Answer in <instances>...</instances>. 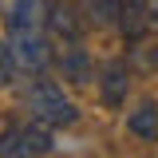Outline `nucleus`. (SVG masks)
Wrapping results in <instances>:
<instances>
[{"label":"nucleus","mask_w":158,"mask_h":158,"mask_svg":"<svg viewBox=\"0 0 158 158\" xmlns=\"http://www.w3.org/2000/svg\"><path fill=\"white\" fill-rule=\"evenodd\" d=\"M52 24H48V0H12L8 4V44L16 52L24 71H44L52 59Z\"/></svg>","instance_id":"f257e3e1"},{"label":"nucleus","mask_w":158,"mask_h":158,"mask_svg":"<svg viewBox=\"0 0 158 158\" xmlns=\"http://www.w3.org/2000/svg\"><path fill=\"white\" fill-rule=\"evenodd\" d=\"M28 111H32V118L48 123V127H71L79 118L71 95L59 87L56 79H32V87H28Z\"/></svg>","instance_id":"f03ea898"},{"label":"nucleus","mask_w":158,"mask_h":158,"mask_svg":"<svg viewBox=\"0 0 158 158\" xmlns=\"http://www.w3.org/2000/svg\"><path fill=\"white\" fill-rule=\"evenodd\" d=\"M56 142H52V127L40 123V118H28V123H12L0 131V154L4 158H40L52 154Z\"/></svg>","instance_id":"7ed1b4c3"},{"label":"nucleus","mask_w":158,"mask_h":158,"mask_svg":"<svg viewBox=\"0 0 158 158\" xmlns=\"http://www.w3.org/2000/svg\"><path fill=\"white\" fill-rule=\"evenodd\" d=\"M127 87H131V71H127V63L123 59H111L107 67H103V79H99V95L107 107H123L127 103Z\"/></svg>","instance_id":"20e7f679"},{"label":"nucleus","mask_w":158,"mask_h":158,"mask_svg":"<svg viewBox=\"0 0 158 158\" xmlns=\"http://www.w3.org/2000/svg\"><path fill=\"white\" fill-rule=\"evenodd\" d=\"M118 28L127 40H138L150 28V0H118Z\"/></svg>","instance_id":"39448f33"},{"label":"nucleus","mask_w":158,"mask_h":158,"mask_svg":"<svg viewBox=\"0 0 158 158\" xmlns=\"http://www.w3.org/2000/svg\"><path fill=\"white\" fill-rule=\"evenodd\" d=\"M127 131L142 142H154L158 138V103L154 99H146V103H138L135 111L127 115Z\"/></svg>","instance_id":"423d86ee"},{"label":"nucleus","mask_w":158,"mask_h":158,"mask_svg":"<svg viewBox=\"0 0 158 158\" xmlns=\"http://www.w3.org/2000/svg\"><path fill=\"white\" fill-rule=\"evenodd\" d=\"M83 8L95 24H118V0H83Z\"/></svg>","instance_id":"0eeeda50"},{"label":"nucleus","mask_w":158,"mask_h":158,"mask_svg":"<svg viewBox=\"0 0 158 158\" xmlns=\"http://www.w3.org/2000/svg\"><path fill=\"white\" fill-rule=\"evenodd\" d=\"M16 67H20V59H16V52H12V44L0 40V87H8V83L16 79Z\"/></svg>","instance_id":"6e6552de"},{"label":"nucleus","mask_w":158,"mask_h":158,"mask_svg":"<svg viewBox=\"0 0 158 158\" xmlns=\"http://www.w3.org/2000/svg\"><path fill=\"white\" fill-rule=\"evenodd\" d=\"M150 24L158 28V0H150Z\"/></svg>","instance_id":"1a4fd4ad"},{"label":"nucleus","mask_w":158,"mask_h":158,"mask_svg":"<svg viewBox=\"0 0 158 158\" xmlns=\"http://www.w3.org/2000/svg\"><path fill=\"white\" fill-rule=\"evenodd\" d=\"M154 63H158V48H154Z\"/></svg>","instance_id":"9d476101"}]
</instances>
